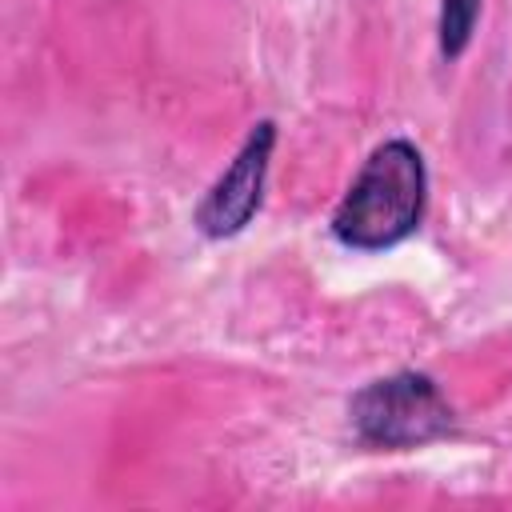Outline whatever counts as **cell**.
<instances>
[{"instance_id": "obj_1", "label": "cell", "mask_w": 512, "mask_h": 512, "mask_svg": "<svg viewBox=\"0 0 512 512\" xmlns=\"http://www.w3.org/2000/svg\"><path fill=\"white\" fill-rule=\"evenodd\" d=\"M428 204V168L412 140L392 136L368 152L344 200L332 212V236L352 252H384L404 244Z\"/></svg>"}, {"instance_id": "obj_2", "label": "cell", "mask_w": 512, "mask_h": 512, "mask_svg": "<svg viewBox=\"0 0 512 512\" xmlns=\"http://www.w3.org/2000/svg\"><path fill=\"white\" fill-rule=\"evenodd\" d=\"M352 428L368 448H420L452 428V404L444 400L440 384L424 372H392L368 380L352 404Z\"/></svg>"}, {"instance_id": "obj_3", "label": "cell", "mask_w": 512, "mask_h": 512, "mask_svg": "<svg viewBox=\"0 0 512 512\" xmlns=\"http://www.w3.org/2000/svg\"><path fill=\"white\" fill-rule=\"evenodd\" d=\"M272 148H276V124L272 120H256L244 136V144L236 148V156L228 160V168L216 176V184L204 192V200L196 204V228L212 240H228L236 232H244L264 200V180H268V164H272Z\"/></svg>"}, {"instance_id": "obj_4", "label": "cell", "mask_w": 512, "mask_h": 512, "mask_svg": "<svg viewBox=\"0 0 512 512\" xmlns=\"http://www.w3.org/2000/svg\"><path fill=\"white\" fill-rule=\"evenodd\" d=\"M476 20H480V0H440L436 32H440V52H444V60H456V56L472 44Z\"/></svg>"}]
</instances>
